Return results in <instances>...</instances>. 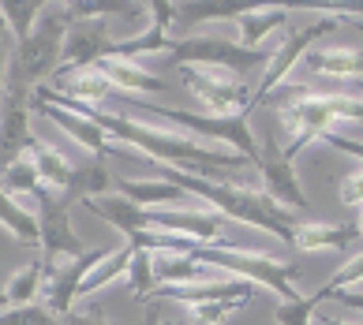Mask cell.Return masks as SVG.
<instances>
[{"label": "cell", "instance_id": "cell-29", "mask_svg": "<svg viewBox=\"0 0 363 325\" xmlns=\"http://www.w3.org/2000/svg\"><path fill=\"white\" fill-rule=\"evenodd\" d=\"M0 11H4V23H8V30H11V38H16V45L19 42H26L30 38V30H34V23L42 19V11H45V4H0Z\"/></svg>", "mask_w": 363, "mask_h": 325}, {"label": "cell", "instance_id": "cell-27", "mask_svg": "<svg viewBox=\"0 0 363 325\" xmlns=\"http://www.w3.org/2000/svg\"><path fill=\"white\" fill-rule=\"evenodd\" d=\"M251 4H177V23L184 26H195V23H210V19H228L236 23L240 16H244Z\"/></svg>", "mask_w": 363, "mask_h": 325}, {"label": "cell", "instance_id": "cell-10", "mask_svg": "<svg viewBox=\"0 0 363 325\" xmlns=\"http://www.w3.org/2000/svg\"><path fill=\"white\" fill-rule=\"evenodd\" d=\"M105 254L109 251H86V254H79V258H72L64 269H57V266H49V280L42 284V295H45V307L52 310L57 318H68L72 310H75V303H79V288H83V280L90 277V269H98L101 262H105Z\"/></svg>", "mask_w": 363, "mask_h": 325}, {"label": "cell", "instance_id": "cell-5", "mask_svg": "<svg viewBox=\"0 0 363 325\" xmlns=\"http://www.w3.org/2000/svg\"><path fill=\"white\" fill-rule=\"evenodd\" d=\"M274 52L266 49H244L240 42H225V38H180V42L169 45V64L172 67H221V72H233L240 79H247V72L255 67H266Z\"/></svg>", "mask_w": 363, "mask_h": 325}, {"label": "cell", "instance_id": "cell-37", "mask_svg": "<svg viewBox=\"0 0 363 325\" xmlns=\"http://www.w3.org/2000/svg\"><path fill=\"white\" fill-rule=\"evenodd\" d=\"M333 300H341L345 307H352V310H359V314H363V295L359 292H341V295H333Z\"/></svg>", "mask_w": 363, "mask_h": 325}, {"label": "cell", "instance_id": "cell-36", "mask_svg": "<svg viewBox=\"0 0 363 325\" xmlns=\"http://www.w3.org/2000/svg\"><path fill=\"white\" fill-rule=\"evenodd\" d=\"M8 67H11V49L8 42H0V98H4V86H8Z\"/></svg>", "mask_w": 363, "mask_h": 325}, {"label": "cell", "instance_id": "cell-28", "mask_svg": "<svg viewBox=\"0 0 363 325\" xmlns=\"http://www.w3.org/2000/svg\"><path fill=\"white\" fill-rule=\"evenodd\" d=\"M0 187H4L11 198H16V195H34L38 187H42V176H38L30 154L19 157V161H11V165L0 172Z\"/></svg>", "mask_w": 363, "mask_h": 325}, {"label": "cell", "instance_id": "cell-20", "mask_svg": "<svg viewBox=\"0 0 363 325\" xmlns=\"http://www.w3.org/2000/svg\"><path fill=\"white\" fill-rule=\"evenodd\" d=\"M116 195L146 210H169L172 202H191L169 180H116Z\"/></svg>", "mask_w": 363, "mask_h": 325}, {"label": "cell", "instance_id": "cell-30", "mask_svg": "<svg viewBox=\"0 0 363 325\" xmlns=\"http://www.w3.org/2000/svg\"><path fill=\"white\" fill-rule=\"evenodd\" d=\"M247 303L240 300H210V303H191L187 307V321L191 325H221L225 318H233L236 310H244Z\"/></svg>", "mask_w": 363, "mask_h": 325}, {"label": "cell", "instance_id": "cell-18", "mask_svg": "<svg viewBox=\"0 0 363 325\" xmlns=\"http://www.w3.org/2000/svg\"><path fill=\"white\" fill-rule=\"evenodd\" d=\"M116 191V180H113V172L105 169V161L101 157H94L90 165H75L72 169V180L60 195L64 206H75V202H86V198H101V195H113Z\"/></svg>", "mask_w": 363, "mask_h": 325}, {"label": "cell", "instance_id": "cell-34", "mask_svg": "<svg viewBox=\"0 0 363 325\" xmlns=\"http://www.w3.org/2000/svg\"><path fill=\"white\" fill-rule=\"evenodd\" d=\"M333 150H341V154H348V157H356V161H363V142L359 139H348V135H341V131H330V135H322Z\"/></svg>", "mask_w": 363, "mask_h": 325}, {"label": "cell", "instance_id": "cell-6", "mask_svg": "<svg viewBox=\"0 0 363 325\" xmlns=\"http://www.w3.org/2000/svg\"><path fill=\"white\" fill-rule=\"evenodd\" d=\"M337 26H341V16H318L315 23L289 30V38L274 49V57H270V64H266L259 86H255V93H251V113H255V108H262V105H270L277 86L285 83L289 75H296V67H300V60L307 57V52H311V45L318 42V38L333 34Z\"/></svg>", "mask_w": 363, "mask_h": 325}, {"label": "cell", "instance_id": "cell-39", "mask_svg": "<svg viewBox=\"0 0 363 325\" xmlns=\"http://www.w3.org/2000/svg\"><path fill=\"white\" fill-rule=\"evenodd\" d=\"M8 307H11V303H8V292H4V288H0V314H4V310H8Z\"/></svg>", "mask_w": 363, "mask_h": 325}, {"label": "cell", "instance_id": "cell-32", "mask_svg": "<svg viewBox=\"0 0 363 325\" xmlns=\"http://www.w3.org/2000/svg\"><path fill=\"white\" fill-rule=\"evenodd\" d=\"M64 325H113L109 318H105V310L94 303V300H86L83 307H75L68 318H64Z\"/></svg>", "mask_w": 363, "mask_h": 325}, {"label": "cell", "instance_id": "cell-8", "mask_svg": "<svg viewBox=\"0 0 363 325\" xmlns=\"http://www.w3.org/2000/svg\"><path fill=\"white\" fill-rule=\"evenodd\" d=\"M38 202V232H42V262L52 266L57 258H79V254H86L83 239L75 236L72 228V206H64L57 191H49V187H38L30 195Z\"/></svg>", "mask_w": 363, "mask_h": 325}, {"label": "cell", "instance_id": "cell-19", "mask_svg": "<svg viewBox=\"0 0 363 325\" xmlns=\"http://www.w3.org/2000/svg\"><path fill=\"white\" fill-rule=\"evenodd\" d=\"M292 8H274V4H262V8H247L244 16L236 19V30H240V45L244 49H262V42L270 38L274 30L289 26Z\"/></svg>", "mask_w": 363, "mask_h": 325}, {"label": "cell", "instance_id": "cell-15", "mask_svg": "<svg viewBox=\"0 0 363 325\" xmlns=\"http://www.w3.org/2000/svg\"><path fill=\"white\" fill-rule=\"evenodd\" d=\"M296 75H311V79H341V83H356L363 79V52L359 49H348V45H337V49H315L307 52L296 67Z\"/></svg>", "mask_w": 363, "mask_h": 325}, {"label": "cell", "instance_id": "cell-13", "mask_svg": "<svg viewBox=\"0 0 363 325\" xmlns=\"http://www.w3.org/2000/svg\"><path fill=\"white\" fill-rule=\"evenodd\" d=\"M255 172L262 176V191L270 195L277 206H285L292 213L307 210V195H303V187H300V180H296V172H292V161H285V154H281L274 142L262 146V161H259Z\"/></svg>", "mask_w": 363, "mask_h": 325}, {"label": "cell", "instance_id": "cell-42", "mask_svg": "<svg viewBox=\"0 0 363 325\" xmlns=\"http://www.w3.org/2000/svg\"><path fill=\"white\" fill-rule=\"evenodd\" d=\"M161 325H165V321H161ZM177 325H191V321H177Z\"/></svg>", "mask_w": 363, "mask_h": 325}, {"label": "cell", "instance_id": "cell-40", "mask_svg": "<svg viewBox=\"0 0 363 325\" xmlns=\"http://www.w3.org/2000/svg\"><path fill=\"white\" fill-rule=\"evenodd\" d=\"M356 228H359V239H363V206H359V217H356Z\"/></svg>", "mask_w": 363, "mask_h": 325}, {"label": "cell", "instance_id": "cell-22", "mask_svg": "<svg viewBox=\"0 0 363 325\" xmlns=\"http://www.w3.org/2000/svg\"><path fill=\"white\" fill-rule=\"evenodd\" d=\"M0 228L19 243V247H42V232H38V217L30 210H23V202H16L4 187H0Z\"/></svg>", "mask_w": 363, "mask_h": 325}, {"label": "cell", "instance_id": "cell-12", "mask_svg": "<svg viewBox=\"0 0 363 325\" xmlns=\"http://www.w3.org/2000/svg\"><path fill=\"white\" fill-rule=\"evenodd\" d=\"M356 280H363V254H356V258H348L337 273H333L322 288H315L311 295H300V300H289V303H277L274 310V318L281 325H311V314L326 303L333 300V295H341L345 288H352Z\"/></svg>", "mask_w": 363, "mask_h": 325}, {"label": "cell", "instance_id": "cell-33", "mask_svg": "<svg viewBox=\"0 0 363 325\" xmlns=\"http://www.w3.org/2000/svg\"><path fill=\"white\" fill-rule=\"evenodd\" d=\"M337 195H341V202L345 206H363V169H356V172H348L345 180H341V187H337Z\"/></svg>", "mask_w": 363, "mask_h": 325}, {"label": "cell", "instance_id": "cell-43", "mask_svg": "<svg viewBox=\"0 0 363 325\" xmlns=\"http://www.w3.org/2000/svg\"><path fill=\"white\" fill-rule=\"evenodd\" d=\"M359 34H363V23H359Z\"/></svg>", "mask_w": 363, "mask_h": 325}, {"label": "cell", "instance_id": "cell-2", "mask_svg": "<svg viewBox=\"0 0 363 325\" xmlns=\"http://www.w3.org/2000/svg\"><path fill=\"white\" fill-rule=\"evenodd\" d=\"M274 98H277V120L289 131V146L281 150L285 161H296L303 146H311L322 135L337 131L341 120H356V124L363 120V101L345 98V93H322V90H311L303 83L281 90Z\"/></svg>", "mask_w": 363, "mask_h": 325}, {"label": "cell", "instance_id": "cell-7", "mask_svg": "<svg viewBox=\"0 0 363 325\" xmlns=\"http://www.w3.org/2000/svg\"><path fill=\"white\" fill-rule=\"evenodd\" d=\"M187 93L206 108V116H236L251 113V83L221 67H180Z\"/></svg>", "mask_w": 363, "mask_h": 325}, {"label": "cell", "instance_id": "cell-11", "mask_svg": "<svg viewBox=\"0 0 363 325\" xmlns=\"http://www.w3.org/2000/svg\"><path fill=\"white\" fill-rule=\"evenodd\" d=\"M177 23V4L169 0H150L146 4V23L135 38H124V42H113L109 57L116 60H135V57H150V52H169V30Z\"/></svg>", "mask_w": 363, "mask_h": 325}, {"label": "cell", "instance_id": "cell-9", "mask_svg": "<svg viewBox=\"0 0 363 325\" xmlns=\"http://www.w3.org/2000/svg\"><path fill=\"white\" fill-rule=\"evenodd\" d=\"M30 86L11 83L4 86V98H0V172H4L11 161H19L34 150V131H30Z\"/></svg>", "mask_w": 363, "mask_h": 325}, {"label": "cell", "instance_id": "cell-31", "mask_svg": "<svg viewBox=\"0 0 363 325\" xmlns=\"http://www.w3.org/2000/svg\"><path fill=\"white\" fill-rule=\"evenodd\" d=\"M0 325H64L45 303H26V307H8L0 314Z\"/></svg>", "mask_w": 363, "mask_h": 325}, {"label": "cell", "instance_id": "cell-35", "mask_svg": "<svg viewBox=\"0 0 363 325\" xmlns=\"http://www.w3.org/2000/svg\"><path fill=\"white\" fill-rule=\"evenodd\" d=\"M322 16H363V0H337V4H315Z\"/></svg>", "mask_w": 363, "mask_h": 325}, {"label": "cell", "instance_id": "cell-14", "mask_svg": "<svg viewBox=\"0 0 363 325\" xmlns=\"http://www.w3.org/2000/svg\"><path fill=\"white\" fill-rule=\"evenodd\" d=\"M30 108L38 116H45L49 124H57L64 135H72V139L83 146V150H90L94 157H109V154H131L128 146H113V139L105 135L94 120L86 116H79V113H68V108H57V105H45V101H34V93H30Z\"/></svg>", "mask_w": 363, "mask_h": 325}, {"label": "cell", "instance_id": "cell-41", "mask_svg": "<svg viewBox=\"0 0 363 325\" xmlns=\"http://www.w3.org/2000/svg\"><path fill=\"white\" fill-rule=\"evenodd\" d=\"M352 86H356V90H359V93H363V79H356V83H352Z\"/></svg>", "mask_w": 363, "mask_h": 325}, {"label": "cell", "instance_id": "cell-25", "mask_svg": "<svg viewBox=\"0 0 363 325\" xmlns=\"http://www.w3.org/2000/svg\"><path fill=\"white\" fill-rule=\"evenodd\" d=\"M131 266H128V284H131V295L139 303H154L157 295V277H154V254L143 251V247H131Z\"/></svg>", "mask_w": 363, "mask_h": 325}, {"label": "cell", "instance_id": "cell-16", "mask_svg": "<svg viewBox=\"0 0 363 325\" xmlns=\"http://www.w3.org/2000/svg\"><path fill=\"white\" fill-rule=\"evenodd\" d=\"M98 67V72L109 79L113 83V90H120V93H131V98H135V93H165L169 90V83H161L157 75H150L146 72V67H139L135 60H116V57H105V60H98L94 64Z\"/></svg>", "mask_w": 363, "mask_h": 325}, {"label": "cell", "instance_id": "cell-38", "mask_svg": "<svg viewBox=\"0 0 363 325\" xmlns=\"http://www.w3.org/2000/svg\"><path fill=\"white\" fill-rule=\"evenodd\" d=\"M143 325H161V310H157V300H154V303H146V310H143Z\"/></svg>", "mask_w": 363, "mask_h": 325}, {"label": "cell", "instance_id": "cell-21", "mask_svg": "<svg viewBox=\"0 0 363 325\" xmlns=\"http://www.w3.org/2000/svg\"><path fill=\"white\" fill-rule=\"evenodd\" d=\"M150 254H154L157 288H180V284H203V280H210V269L191 262L187 254H177V251H150Z\"/></svg>", "mask_w": 363, "mask_h": 325}, {"label": "cell", "instance_id": "cell-26", "mask_svg": "<svg viewBox=\"0 0 363 325\" xmlns=\"http://www.w3.org/2000/svg\"><path fill=\"white\" fill-rule=\"evenodd\" d=\"M45 273H49V266H45V262H34V266L19 269V273L4 284L8 303H11V307H26V303H34V295L42 292V284H45Z\"/></svg>", "mask_w": 363, "mask_h": 325}, {"label": "cell", "instance_id": "cell-3", "mask_svg": "<svg viewBox=\"0 0 363 325\" xmlns=\"http://www.w3.org/2000/svg\"><path fill=\"white\" fill-rule=\"evenodd\" d=\"M191 262L206 266V269H221V273H233L236 280H247V284H262L281 295V303L289 300H300L292 288V280L300 277V266L296 262H281L274 254H262V251H247V247H213V243H195L187 239L184 251Z\"/></svg>", "mask_w": 363, "mask_h": 325}, {"label": "cell", "instance_id": "cell-23", "mask_svg": "<svg viewBox=\"0 0 363 325\" xmlns=\"http://www.w3.org/2000/svg\"><path fill=\"white\" fill-rule=\"evenodd\" d=\"M30 161H34L38 176H42V187H49V191H64V187H68L75 165H72V161H64L60 150H52L49 142L38 139V142H34V150H30Z\"/></svg>", "mask_w": 363, "mask_h": 325}, {"label": "cell", "instance_id": "cell-1", "mask_svg": "<svg viewBox=\"0 0 363 325\" xmlns=\"http://www.w3.org/2000/svg\"><path fill=\"white\" fill-rule=\"evenodd\" d=\"M157 176L169 183H177L187 198L206 202L213 213L228 217V221H240V224H251V228H262V232L277 236L281 243H289V247L296 239V228L303 221L300 213L277 206L266 191H247V187H240V183L210 180V176H191V172H180V169H169V165H157Z\"/></svg>", "mask_w": 363, "mask_h": 325}, {"label": "cell", "instance_id": "cell-17", "mask_svg": "<svg viewBox=\"0 0 363 325\" xmlns=\"http://www.w3.org/2000/svg\"><path fill=\"white\" fill-rule=\"evenodd\" d=\"M359 239V228L352 224H326V221H300L296 228V239L292 247L303 251V254H315V251H345L348 243Z\"/></svg>", "mask_w": 363, "mask_h": 325}, {"label": "cell", "instance_id": "cell-24", "mask_svg": "<svg viewBox=\"0 0 363 325\" xmlns=\"http://www.w3.org/2000/svg\"><path fill=\"white\" fill-rule=\"evenodd\" d=\"M131 243H124V247H116L105 254V262L98 269H90V277L83 280V288H79V300H94V292H101L105 284H113L116 277H128V266H131Z\"/></svg>", "mask_w": 363, "mask_h": 325}, {"label": "cell", "instance_id": "cell-4", "mask_svg": "<svg viewBox=\"0 0 363 325\" xmlns=\"http://www.w3.org/2000/svg\"><path fill=\"white\" fill-rule=\"evenodd\" d=\"M72 11L68 4L52 0L45 4L42 19L34 23V30L26 42H19L11 49V67H8V79L11 83H23V86H42L45 79L57 75V67L64 60V42H68V30H72Z\"/></svg>", "mask_w": 363, "mask_h": 325}]
</instances>
